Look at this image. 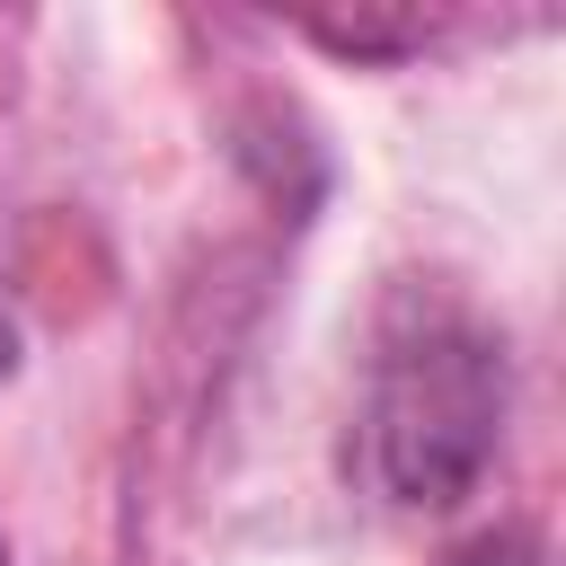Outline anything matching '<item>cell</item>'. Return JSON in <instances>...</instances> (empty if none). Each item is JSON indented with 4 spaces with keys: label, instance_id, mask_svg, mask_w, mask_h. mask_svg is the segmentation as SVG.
<instances>
[{
    "label": "cell",
    "instance_id": "obj_1",
    "mask_svg": "<svg viewBox=\"0 0 566 566\" xmlns=\"http://www.w3.org/2000/svg\"><path fill=\"white\" fill-rule=\"evenodd\" d=\"M504 398H513V380H504L495 327L469 301L407 283L380 310L371 380H363V469H371V486L407 513L460 504L504 442Z\"/></svg>",
    "mask_w": 566,
    "mask_h": 566
},
{
    "label": "cell",
    "instance_id": "obj_2",
    "mask_svg": "<svg viewBox=\"0 0 566 566\" xmlns=\"http://www.w3.org/2000/svg\"><path fill=\"white\" fill-rule=\"evenodd\" d=\"M442 566H548V531H539V522H495V531H478L469 548H451Z\"/></svg>",
    "mask_w": 566,
    "mask_h": 566
},
{
    "label": "cell",
    "instance_id": "obj_3",
    "mask_svg": "<svg viewBox=\"0 0 566 566\" xmlns=\"http://www.w3.org/2000/svg\"><path fill=\"white\" fill-rule=\"evenodd\" d=\"M0 371H9V318H0Z\"/></svg>",
    "mask_w": 566,
    "mask_h": 566
}]
</instances>
